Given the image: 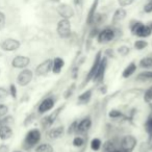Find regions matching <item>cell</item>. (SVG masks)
<instances>
[{
	"label": "cell",
	"mask_w": 152,
	"mask_h": 152,
	"mask_svg": "<svg viewBox=\"0 0 152 152\" xmlns=\"http://www.w3.org/2000/svg\"><path fill=\"white\" fill-rule=\"evenodd\" d=\"M105 56H113V50H110V49L105 50Z\"/></svg>",
	"instance_id": "45"
},
{
	"label": "cell",
	"mask_w": 152,
	"mask_h": 152,
	"mask_svg": "<svg viewBox=\"0 0 152 152\" xmlns=\"http://www.w3.org/2000/svg\"><path fill=\"white\" fill-rule=\"evenodd\" d=\"M144 101L150 103L152 101V87L148 88L144 93Z\"/></svg>",
	"instance_id": "32"
},
{
	"label": "cell",
	"mask_w": 152,
	"mask_h": 152,
	"mask_svg": "<svg viewBox=\"0 0 152 152\" xmlns=\"http://www.w3.org/2000/svg\"><path fill=\"white\" fill-rule=\"evenodd\" d=\"M77 125H78V121H74L70 124L69 128H68V131L67 132L69 134H73V133H76L77 132Z\"/></svg>",
	"instance_id": "34"
},
{
	"label": "cell",
	"mask_w": 152,
	"mask_h": 152,
	"mask_svg": "<svg viewBox=\"0 0 152 152\" xmlns=\"http://www.w3.org/2000/svg\"><path fill=\"white\" fill-rule=\"evenodd\" d=\"M50 1L53 3H61V0H50Z\"/></svg>",
	"instance_id": "47"
},
{
	"label": "cell",
	"mask_w": 152,
	"mask_h": 152,
	"mask_svg": "<svg viewBox=\"0 0 152 152\" xmlns=\"http://www.w3.org/2000/svg\"><path fill=\"white\" fill-rule=\"evenodd\" d=\"M52 71V59L48 58L39 64L36 68L37 76H46Z\"/></svg>",
	"instance_id": "11"
},
{
	"label": "cell",
	"mask_w": 152,
	"mask_h": 152,
	"mask_svg": "<svg viewBox=\"0 0 152 152\" xmlns=\"http://www.w3.org/2000/svg\"><path fill=\"white\" fill-rule=\"evenodd\" d=\"M56 32L59 38H61V39L70 38L71 32H72L71 22H70V20L61 18V20H59L56 24Z\"/></svg>",
	"instance_id": "3"
},
{
	"label": "cell",
	"mask_w": 152,
	"mask_h": 152,
	"mask_svg": "<svg viewBox=\"0 0 152 152\" xmlns=\"http://www.w3.org/2000/svg\"><path fill=\"white\" fill-rule=\"evenodd\" d=\"M144 128H145V131L148 135V140L150 142L152 140V113H150V115L148 116L145 125H144Z\"/></svg>",
	"instance_id": "23"
},
{
	"label": "cell",
	"mask_w": 152,
	"mask_h": 152,
	"mask_svg": "<svg viewBox=\"0 0 152 152\" xmlns=\"http://www.w3.org/2000/svg\"><path fill=\"white\" fill-rule=\"evenodd\" d=\"M126 16H127V12L125 10V7H119V9H117L112 18L113 24L115 25V24H118L120 22H122L126 18Z\"/></svg>",
	"instance_id": "16"
},
{
	"label": "cell",
	"mask_w": 152,
	"mask_h": 152,
	"mask_svg": "<svg viewBox=\"0 0 152 152\" xmlns=\"http://www.w3.org/2000/svg\"><path fill=\"white\" fill-rule=\"evenodd\" d=\"M30 58L25 55H17L12 61V67L15 69H25L29 66Z\"/></svg>",
	"instance_id": "13"
},
{
	"label": "cell",
	"mask_w": 152,
	"mask_h": 152,
	"mask_svg": "<svg viewBox=\"0 0 152 152\" xmlns=\"http://www.w3.org/2000/svg\"><path fill=\"white\" fill-rule=\"evenodd\" d=\"M92 127V119L90 117L83 118L77 125V132L78 133H86L91 129Z\"/></svg>",
	"instance_id": "15"
},
{
	"label": "cell",
	"mask_w": 152,
	"mask_h": 152,
	"mask_svg": "<svg viewBox=\"0 0 152 152\" xmlns=\"http://www.w3.org/2000/svg\"><path fill=\"white\" fill-rule=\"evenodd\" d=\"M99 2H100V0H94L91 7H90L89 13H88V16H87V23L89 24V25L93 24L94 16H95V14L97 13V7H98Z\"/></svg>",
	"instance_id": "20"
},
{
	"label": "cell",
	"mask_w": 152,
	"mask_h": 152,
	"mask_svg": "<svg viewBox=\"0 0 152 152\" xmlns=\"http://www.w3.org/2000/svg\"><path fill=\"white\" fill-rule=\"evenodd\" d=\"M9 93H10V95H11L12 97L14 98V99H16V98H17L18 91H17V87H16V85H15V83H12V85L10 86Z\"/></svg>",
	"instance_id": "37"
},
{
	"label": "cell",
	"mask_w": 152,
	"mask_h": 152,
	"mask_svg": "<svg viewBox=\"0 0 152 152\" xmlns=\"http://www.w3.org/2000/svg\"><path fill=\"white\" fill-rule=\"evenodd\" d=\"M100 92H101L102 94H105L106 93V88H105V86H102V88L100 89Z\"/></svg>",
	"instance_id": "46"
},
{
	"label": "cell",
	"mask_w": 152,
	"mask_h": 152,
	"mask_svg": "<svg viewBox=\"0 0 152 152\" xmlns=\"http://www.w3.org/2000/svg\"><path fill=\"white\" fill-rule=\"evenodd\" d=\"M0 74H1V70H0Z\"/></svg>",
	"instance_id": "53"
},
{
	"label": "cell",
	"mask_w": 152,
	"mask_h": 152,
	"mask_svg": "<svg viewBox=\"0 0 152 152\" xmlns=\"http://www.w3.org/2000/svg\"><path fill=\"white\" fill-rule=\"evenodd\" d=\"M101 57H102V52L101 51H98L97 54L95 55V58H94L93 64H92L91 68H90L89 73H88V75H87V78H86V80H85V85L86 83H89L91 80H93L94 76H95L96 72H97V70H98V66H99Z\"/></svg>",
	"instance_id": "12"
},
{
	"label": "cell",
	"mask_w": 152,
	"mask_h": 152,
	"mask_svg": "<svg viewBox=\"0 0 152 152\" xmlns=\"http://www.w3.org/2000/svg\"><path fill=\"white\" fill-rule=\"evenodd\" d=\"M72 144H73L74 147L80 148V147H83V146L85 145V139H83V137H75L73 139Z\"/></svg>",
	"instance_id": "31"
},
{
	"label": "cell",
	"mask_w": 152,
	"mask_h": 152,
	"mask_svg": "<svg viewBox=\"0 0 152 152\" xmlns=\"http://www.w3.org/2000/svg\"><path fill=\"white\" fill-rule=\"evenodd\" d=\"M41 131L38 128L30 129L27 131V133L25 134V137L23 140V143H22V148L24 150H30L32 148H34L41 141Z\"/></svg>",
	"instance_id": "2"
},
{
	"label": "cell",
	"mask_w": 152,
	"mask_h": 152,
	"mask_svg": "<svg viewBox=\"0 0 152 152\" xmlns=\"http://www.w3.org/2000/svg\"><path fill=\"white\" fill-rule=\"evenodd\" d=\"M143 11L146 14H151L152 13V0H147L146 3L143 7Z\"/></svg>",
	"instance_id": "35"
},
{
	"label": "cell",
	"mask_w": 152,
	"mask_h": 152,
	"mask_svg": "<svg viewBox=\"0 0 152 152\" xmlns=\"http://www.w3.org/2000/svg\"><path fill=\"white\" fill-rule=\"evenodd\" d=\"M129 29H130V32L133 36L141 39L149 38L152 34V29L150 27V25L144 24L143 22L137 21V20H133V21L130 22Z\"/></svg>",
	"instance_id": "1"
},
{
	"label": "cell",
	"mask_w": 152,
	"mask_h": 152,
	"mask_svg": "<svg viewBox=\"0 0 152 152\" xmlns=\"http://www.w3.org/2000/svg\"><path fill=\"white\" fill-rule=\"evenodd\" d=\"M107 64H108L107 56L104 55V56H102L101 59H100L99 66H98V70L93 78L94 83H102V81H103L104 76H105L106 68H107Z\"/></svg>",
	"instance_id": "6"
},
{
	"label": "cell",
	"mask_w": 152,
	"mask_h": 152,
	"mask_svg": "<svg viewBox=\"0 0 152 152\" xmlns=\"http://www.w3.org/2000/svg\"><path fill=\"white\" fill-rule=\"evenodd\" d=\"M34 151L36 152H54L53 147L48 143H42L38 144V145L34 147Z\"/></svg>",
	"instance_id": "24"
},
{
	"label": "cell",
	"mask_w": 152,
	"mask_h": 152,
	"mask_svg": "<svg viewBox=\"0 0 152 152\" xmlns=\"http://www.w3.org/2000/svg\"><path fill=\"white\" fill-rule=\"evenodd\" d=\"M9 95H10L9 91H7L5 88L0 87V101H2V100L7 99V98L9 97Z\"/></svg>",
	"instance_id": "38"
},
{
	"label": "cell",
	"mask_w": 152,
	"mask_h": 152,
	"mask_svg": "<svg viewBox=\"0 0 152 152\" xmlns=\"http://www.w3.org/2000/svg\"><path fill=\"white\" fill-rule=\"evenodd\" d=\"M65 66V61L61 57H54L52 59V71L53 74H59L61 72V69Z\"/></svg>",
	"instance_id": "19"
},
{
	"label": "cell",
	"mask_w": 152,
	"mask_h": 152,
	"mask_svg": "<svg viewBox=\"0 0 152 152\" xmlns=\"http://www.w3.org/2000/svg\"><path fill=\"white\" fill-rule=\"evenodd\" d=\"M123 116V114L121 113V110H110L108 113V117L112 119H119Z\"/></svg>",
	"instance_id": "33"
},
{
	"label": "cell",
	"mask_w": 152,
	"mask_h": 152,
	"mask_svg": "<svg viewBox=\"0 0 152 152\" xmlns=\"http://www.w3.org/2000/svg\"><path fill=\"white\" fill-rule=\"evenodd\" d=\"M56 12L58 14V16L61 18H64V19H71V18L74 17L75 15V11H74L73 7L68 3H58L56 7Z\"/></svg>",
	"instance_id": "8"
},
{
	"label": "cell",
	"mask_w": 152,
	"mask_h": 152,
	"mask_svg": "<svg viewBox=\"0 0 152 152\" xmlns=\"http://www.w3.org/2000/svg\"><path fill=\"white\" fill-rule=\"evenodd\" d=\"M117 36V31L115 28L113 27H105L99 31L97 36V42L99 44H105V43H110L113 40H115Z\"/></svg>",
	"instance_id": "4"
},
{
	"label": "cell",
	"mask_w": 152,
	"mask_h": 152,
	"mask_svg": "<svg viewBox=\"0 0 152 152\" xmlns=\"http://www.w3.org/2000/svg\"><path fill=\"white\" fill-rule=\"evenodd\" d=\"M64 107H65V105L59 106V107H57L55 110H53V112L51 113L50 115H48V116L44 117V118L42 119V121H41V124H42L43 128H44V129L50 128V127L53 125V123L55 122V120L57 119V117H58L59 113H61V110H64Z\"/></svg>",
	"instance_id": "9"
},
{
	"label": "cell",
	"mask_w": 152,
	"mask_h": 152,
	"mask_svg": "<svg viewBox=\"0 0 152 152\" xmlns=\"http://www.w3.org/2000/svg\"><path fill=\"white\" fill-rule=\"evenodd\" d=\"M21 47V43L20 41L16 40L13 38L5 39L4 41L0 43V48L2 49L5 52H13V51H17L18 49Z\"/></svg>",
	"instance_id": "10"
},
{
	"label": "cell",
	"mask_w": 152,
	"mask_h": 152,
	"mask_svg": "<svg viewBox=\"0 0 152 152\" xmlns=\"http://www.w3.org/2000/svg\"><path fill=\"white\" fill-rule=\"evenodd\" d=\"M149 25H150V27H151V29H152V22H151V23L149 24Z\"/></svg>",
	"instance_id": "51"
},
{
	"label": "cell",
	"mask_w": 152,
	"mask_h": 152,
	"mask_svg": "<svg viewBox=\"0 0 152 152\" xmlns=\"http://www.w3.org/2000/svg\"><path fill=\"white\" fill-rule=\"evenodd\" d=\"M92 94H93V91H92V90H87V91H85L83 93H81L80 95L78 96V98H77L78 104L83 105V104L89 103L90 100H91V98H92Z\"/></svg>",
	"instance_id": "22"
},
{
	"label": "cell",
	"mask_w": 152,
	"mask_h": 152,
	"mask_svg": "<svg viewBox=\"0 0 152 152\" xmlns=\"http://www.w3.org/2000/svg\"><path fill=\"white\" fill-rule=\"evenodd\" d=\"M133 46H134V48L137 50H143V49H145L148 46V42L143 40V39H140V40H137L133 43Z\"/></svg>",
	"instance_id": "28"
},
{
	"label": "cell",
	"mask_w": 152,
	"mask_h": 152,
	"mask_svg": "<svg viewBox=\"0 0 152 152\" xmlns=\"http://www.w3.org/2000/svg\"><path fill=\"white\" fill-rule=\"evenodd\" d=\"M90 146H91V149L93 150V151H99V150L101 149V146H102L101 140L98 139V137H95V139H93L91 141Z\"/></svg>",
	"instance_id": "27"
},
{
	"label": "cell",
	"mask_w": 152,
	"mask_h": 152,
	"mask_svg": "<svg viewBox=\"0 0 152 152\" xmlns=\"http://www.w3.org/2000/svg\"><path fill=\"white\" fill-rule=\"evenodd\" d=\"M13 152H21V151H19V150H16V151H13Z\"/></svg>",
	"instance_id": "52"
},
{
	"label": "cell",
	"mask_w": 152,
	"mask_h": 152,
	"mask_svg": "<svg viewBox=\"0 0 152 152\" xmlns=\"http://www.w3.org/2000/svg\"><path fill=\"white\" fill-rule=\"evenodd\" d=\"M64 134H65V127L64 126L53 127L48 131V137L50 140H57L63 137Z\"/></svg>",
	"instance_id": "18"
},
{
	"label": "cell",
	"mask_w": 152,
	"mask_h": 152,
	"mask_svg": "<svg viewBox=\"0 0 152 152\" xmlns=\"http://www.w3.org/2000/svg\"><path fill=\"white\" fill-rule=\"evenodd\" d=\"M99 31H100V30L98 29L97 27H93V28H92V30H91V32H90V38L93 39V38H95V37L97 38Z\"/></svg>",
	"instance_id": "41"
},
{
	"label": "cell",
	"mask_w": 152,
	"mask_h": 152,
	"mask_svg": "<svg viewBox=\"0 0 152 152\" xmlns=\"http://www.w3.org/2000/svg\"><path fill=\"white\" fill-rule=\"evenodd\" d=\"M117 53L119 55H121V56H126V55H128L130 53V48L128 46H126V45H122V46L118 47Z\"/></svg>",
	"instance_id": "30"
},
{
	"label": "cell",
	"mask_w": 152,
	"mask_h": 152,
	"mask_svg": "<svg viewBox=\"0 0 152 152\" xmlns=\"http://www.w3.org/2000/svg\"><path fill=\"white\" fill-rule=\"evenodd\" d=\"M135 70H137V64L134 61H131L130 64H128L124 68V70L122 72V77L123 78H128V77H130L131 75L134 74Z\"/></svg>",
	"instance_id": "21"
},
{
	"label": "cell",
	"mask_w": 152,
	"mask_h": 152,
	"mask_svg": "<svg viewBox=\"0 0 152 152\" xmlns=\"http://www.w3.org/2000/svg\"><path fill=\"white\" fill-rule=\"evenodd\" d=\"M34 79V72L30 69H23L22 71H20V73L17 76V83L20 87H26L28 86Z\"/></svg>",
	"instance_id": "5"
},
{
	"label": "cell",
	"mask_w": 152,
	"mask_h": 152,
	"mask_svg": "<svg viewBox=\"0 0 152 152\" xmlns=\"http://www.w3.org/2000/svg\"><path fill=\"white\" fill-rule=\"evenodd\" d=\"M13 134H14V131L10 125L3 124L0 126V140L7 141V140L11 139L13 137Z\"/></svg>",
	"instance_id": "17"
},
{
	"label": "cell",
	"mask_w": 152,
	"mask_h": 152,
	"mask_svg": "<svg viewBox=\"0 0 152 152\" xmlns=\"http://www.w3.org/2000/svg\"><path fill=\"white\" fill-rule=\"evenodd\" d=\"M54 99H53L52 97H47L45 98V99L42 100V102H41L40 104H39L38 106V113L41 115L43 114H46L47 112H49V110H51L53 107H54Z\"/></svg>",
	"instance_id": "14"
},
{
	"label": "cell",
	"mask_w": 152,
	"mask_h": 152,
	"mask_svg": "<svg viewBox=\"0 0 152 152\" xmlns=\"http://www.w3.org/2000/svg\"><path fill=\"white\" fill-rule=\"evenodd\" d=\"M9 113V106L3 103H0V118L5 117Z\"/></svg>",
	"instance_id": "36"
},
{
	"label": "cell",
	"mask_w": 152,
	"mask_h": 152,
	"mask_svg": "<svg viewBox=\"0 0 152 152\" xmlns=\"http://www.w3.org/2000/svg\"><path fill=\"white\" fill-rule=\"evenodd\" d=\"M137 139L133 135H125L120 143V149L123 152H132L134 150L135 146H137Z\"/></svg>",
	"instance_id": "7"
},
{
	"label": "cell",
	"mask_w": 152,
	"mask_h": 152,
	"mask_svg": "<svg viewBox=\"0 0 152 152\" xmlns=\"http://www.w3.org/2000/svg\"><path fill=\"white\" fill-rule=\"evenodd\" d=\"M1 125H3V119L2 118H0V126Z\"/></svg>",
	"instance_id": "50"
},
{
	"label": "cell",
	"mask_w": 152,
	"mask_h": 152,
	"mask_svg": "<svg viewBox=\"0 0 152 152\" xmlns=\"http://www.w3.org/2000/svg\"><path fill=\"white\" fill-rule=\"evenodd\" d=\"M73 3L76 7H83V0H73Z\"/></svg>",
	"instance_id": "44"
},
{
	"label": "cell",
	"mask_w": 152,
	"mask_h": 152,
	"mask_svg": "<svg viewBox=\"0 0 152 152\" xmlns=\"http://www.w3.org/2000/svg\"><path fill=\"white\" fill-rule=\"evenodd\" d=\"M149 149H150V150H151V151H152V140H151V141H150V145H149Z\"/></svg>",
	"instance_id": "49"
},
{
	"label": "cell",
	"mask_w": 152,
	"mask_h": 152,
	"mask_svg": "<svg viewBox=\"0 0 152 152\" xmlns=\"http://www.w3.org/2000/svg\"><path fill=\"white\" fill-rule=\"evenodd\" d=\"M9 146L5 144H1L0 145V152H9Z\"/></svg>",
	"instance_id": "43"
},
{
	"label": "cell",
	"mask_w": 152,
	"mask_h": 152,
	"mask_svg": "<svg viewBox=\"0 0 152 152\" xmlns=\"http://www.w3.org/2000/svg\"><path fill=\"white\" fill-rule=\"evenodd\" d=\"M112 152H123V151L121 149H115L114 151H112Z\"/></svg>",
	"instance_id": "48"
},
{
	"label": "cell",
	"mask_w": 152,
	"mask_h": 152,
	"mask_svg": "<svg viewBox=\"0 0 152 152\" xmlns=\"http://www.w3.org/2000/svg\"><path fill=\"white\" fill-rule=\"evenodd\" d=\"M117 1H118V4L120 7H126L132 4L134 0H117Z\"/></svg>",
	"instance_id": "39"
},
{
	"label": "cell",
	"mask_w": 152,
	"mask_h": 152,
	"mask_svg": "<svg viewBox=\"0 0 152 152\" xmlns=\"http://www.w3.org/2000/svg\"><path fill=\"white\" fill-rule=\"evenodd\" d=\"M5 23H7V17L3 12L0 11V30H2L5 27Z\"/></svg>",
	"instance_id": "40"
},
{
	"label": "cell",
	"mask_w": 152,
	"mask_h": 152,
	"mask_svg": "<svg viewBox=\"0 0 152 152\" xmlns=\"http://www.w3.org/2000/svg\"><path fill=\"white\" fill-rule=\"evenodd\" d=\"M140 67L143 69H150L152 67V56H145L140 61Z\"/></svg>",
	"instance_id": "25"
},
{
	"label": "cell",
	"mask_w": 152,
	"mask_h": 152,
	"mask_svg": "<svg viewBox=\"0 0 152 152\" xmlns=\"http://www.w3.org/2000/svg\"><path fill=\"white\" fill-rule=\"evenodd\" d=\"M101 148H102V150H103V152H112L116 149V148H115V143L112 140H108V141L104 142L103 145L101 146Z\"/></svg>",
	"instance_id": "26"
},
{
	"label": "cell",
	"mask_w": 152,
	"mask_h": 152,
	"mask_svg": "<svg viewBox=\"0 0 152 152\" xmlns=\"http://www.w3.org/2000/svg\"><path fill=\"white\" fill-rule=\"evenodd\" d=\"M73 91H74V85H72V86H71V88H69V89L67 90V92L65 93V96H64V97H65L66 99H67V98H69L70 96L72 95Z\"/></svg>",
	"instance_id": "42"
},
{
	"label": "cell",
	"mask_w": 152,
	"mask_h": 152,
	"mask_svg": "<svg viewBox=\"0 0 152 152\" xmlns=\"http://www.w3.org/2000/svg\"><path fill=\"white\" fill-rule=\"evenodd\" d=\"M140 80H152V71H144L137 75Z\"/></svg>",
	"instance_id": "29"
}]
</instances>
